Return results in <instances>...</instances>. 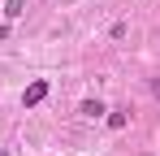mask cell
<instances>
[{"mask_svg":"<svg viewBox=\"0 0 160 156\" xmlns=\"http://www.w3.org/2000/svg\"><path fill=\"white\" fill-rule=\"evenodd\" d=\"M152 91H156V100H160V78H156V82H152Z\"/></svg>","mask_w":160,"mask_h":156,"instance_id":"obj_5","label":"cell"},{"mask_svg":"<svg viewBox=\"0 0 160 156\" xmlns=\"http://www.w3.org/2000/svg\"><path fill=\"white\" fill-rule=\"evenodd\" d=\"M43 100H48V78H35V82L26 87V96H22V104L35 108V104H43Z\"/></svg>","mask_w":160,"mask_h":156,"instance_id":"obj_1","label":"cell"},{"mask_svg":"<svg viewBox=\"0 0 160 156\" xmlns=\"http://www.w3.org/2000/svg\"><path fill=\"white\" fill-rule=\"evenodd\" d=\"M78 113H82V117H104L108 108H104L100 100H82V104H78Z\"/></svg>","mask_w":160,"mask_h":156,"instance_id":"obj_2","label":"cell"},{"mask_svg":"<svg viewBox=\"0 0 160 156\" xmlns=\"http://www.w3.org/2000/svg\"><path fill=\"white\" fill-rule=\"evenodd\" d=\"M4 39H9V26H0V44H4Z\"/></svg>","mask_w":160,"mask_h":156,"instance_id":"obj_4","label":"cell"},{"mask_svg":"<svg viewBox=\"0 0 160 156\" xmlns=\"http://www.w3.org/2000/svg\"><path fill=\"white\" fill-rule=\"evenodd\" d=\"M0 156H9V152H4V148H0Z\"/></svg>","mask_w":160,"mask_h":156,"instance_id":"obj_6","label":"cell"},{"mask_svg":"<svg viewBox=\"0 0 160 156\" xmlns=\"http://www.w3.org/2000/svg\"><path fill=\"white\" fill-rule=\"evenodd\" d=\"M22 13H26V0H9V4H4V18H9V22L22 18Z\"/></svg>","mask_w":160,"mask_h":156,"instance_id":"obj_3","label":"cell"}]
</instances>
